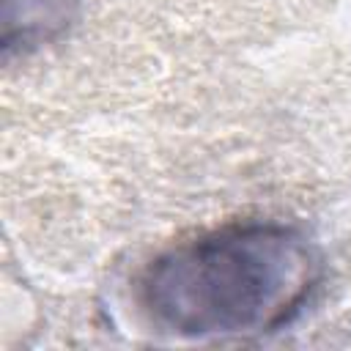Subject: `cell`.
<instances>
[{"mask_svg":"<svg viewBox=\"0 0 351 351\" xmlns=\"http://www.w3.org/2000/svg\"><path fill=\"white\" fill-rule=\"evenodd\" d=\"M5 3H16V0H5ZM80 0H19V16L8 19L5 27L16 25V19L22 22V33L19 41L30 44V41H49L55 33H60Z\"/></svg>","mask_w":351,"mask_h":351,"instance_id":"cell-2","label":"cell"},{"mask_svg":"<svg viewBox=\"0 0 351 351\" xmlns=\"http://www.w3.org/2000/svg\"><path fill=\"white\" fill-rule=\"evenodd\" d=\"M321 282L307 236L282 222H230L159 252L137 274V304L189 340L258 337L288 326Z\"/></svg>","mask_w":351,"mask_h":351,"instance_id":"cell-1","label":"cell"}]
</instances>
